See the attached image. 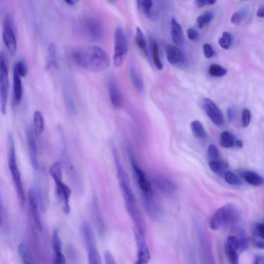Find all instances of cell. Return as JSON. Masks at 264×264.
<instances>
[{
    "label": "cell",
    "mask_w": 264,
    "mask_h": 264,
    "mask_svg": "<svg viewBox=\"0 0 264 264\" xmlns=\"http://www.w3.org/2000/svg\"><path fill=\"white\" fill-rule=\"evenodd\" d=\"M202 103L205 112L213 123L218 126L223 125L224 115L217 105L208 98L203 99Z\"/></svg>",
    "instance_id": "8fae6325"
},
{
    "label": "cell",
    "mask_w": 264,
    "mask_h": 264,
    "mask_svg": "<svg viewBox=\"0 0 264 264\" xmlns=\"http://www.w3.org/2000/svg\"><path fill=\"white\" fill-rule=\"evenodd\" d=\"M214 17V14L211 11H207L198 16L196 18V24L200 29L209 25Z\"/></svg>",
    "instance_id": "f546056e"
},
{
    "label": "cell",
    "mask_w": 264,
    "mask_h": 264,
    "mask_svg": "<svg viewBox=\"0 0 264 264\" xmlns=\"http://www.w3.org/2000/svg\"><path fill=\"white\" fill-rule=\"evenodd\" d=\"M136 41L139 48L146 56H148L147 43L145 36L144 33L139 27H137V28Z\"/></svg>",
    "instance_id": "4dcf8cb0"
},
{
    "label": "cell",
    "mask_w": 264,
    "mask_h": 264,
    "mask_svg": "<svg viewBox=\"0 0 264 264\" xmlns=\"http://www.w3.org/2000/svg\"><path fill=\"white\" fill-rule=\"evenodd\" d=\"M27 137L31 164L33 167L37 169L38 167L37 146L32 131L29 129H27Z\"/></svg>",
    "instance_id": "44dd1931"
},
{
    "label": "cell",
    "mask_w": 264,
    "mask_h": 264,
    "mask_svg": "<svg viewBox=\"0 0 264 264\" xmlns=\"http://www.w3.org/2000/svg\"><path fill=\"white\" fill-rule=\"evenodd\" d=\"M166 56L168 62L172 65H182L185 60L182 52L173 45H168L166 49Z\"/></svg>",
    "instance_id": "d6986e66"
},
{
    "label": "cell",
    "mask_w": 264,
    "mask_h": 264,
    "mask_svg": "<svg viewBox=\"0 0 264 264\" xmlns=\"http://www.w3.org/2000/svg\"><path fill=\"white\" fill-rule=\"evenodd\" d=\"M50 173L55 183L62 181V169L59 162H55L51 166Z\"/></svg>",
    "instance_id": "d590c367"
},
{
    "label": "cell",
    "mask_w": 264,
    "mask_h": 264,
    "mask_svg": "<svg viewBox=\"0 0 264 264\" xmlns=\"http://www.w3.org/2000/svg\"><path fill=\"white\" fill-rule=\"evenodd\" d=\"M208 157L210 161L219 160L220 153L217 148L211 144L208 148Z\"/></svg>",
    "instance_id": "b9f144b4"
},
{
    "label": "cell",
    "mask_w": 264,
    "mask_h": 264,
    "mask_svg": "<svg viewBox=\"0 0 264 264\" xmlns=\"http://www.w3.org/2000/svg\"><path fill=\"white\" fill-rule=\"evenodd\" d=\"M209 166L215 173L222 178L224 177L225 174L228 171L227 164L221 160L210 161Z\"/></svg>",
    "instance_id": "4316f807"
},
{
    "label": "cell",
    "mask_w": 264,
    "mask_h": 264,
    "mask_svg": "<svg viewBox=\"0 0 264 264\" xmlns=\"http://www.w3.org/2000/svg\"><path fill=\"white\" fill-rule=\"evenodd\" d=\"M3 38L6 45L11 55H15L17 51V42L11 16L7 14L5 17L3 28Z\"/></svg>",
    "instance_id": "9c48e42d"
},
{
    "label": "cell",
    "mask_w": 264,
    "mask_h": 264,
    "mask_svg": "<svg viewBox=\"0 0 264 264\" xmlns=\"http://www.w3.org/2000/svg\"><path fill=\"white\" fill-rule=\"evenodd\" d=\"M8 147L9 169L13 179L19 202L21 206H24L26 203L25 192L17 164L15 145L11 134L8 135Z\"/></svg>",
    "instance_id": "277c9868"
},
{
    "label": "cell",
    "mask_w": 264,
    "mask_h": 264,
    "mask_svg": "<svg viewBox=\"0 0 264 264\" xmlns=\"http://www.w3.org/2000/svg\"><path fill=\"white\" fill-rule=\"evenodd\" d=\"M225 251L230 264H239L240 251L237 242L233 235H229L227 239Z\"/></svg>",
    "instance_id": "5bb4252c"
},
{
    "label": "cell",
    "mask_w": 264,
    "mask_h": 264,
    "mask_svg": "<svg viewBox=\"0 0 264 264\" xmlns=\"http://www.w3.org/2000/svg\"><path fill=\"white\" fill-rule=\"evenodd\" d=\"M231 235L236 239L240 253L245 251L249 247V239L244 230L236 225L230 228Z\"/></svg>",
    "instance_id": "e0dca14e"
},
{
    "label": "cell",
    "mask_w": 264,
    "mask_h": 264,
    "mask_svg": "<svg viewBox=\"0 0 264 264\" xmlns=\"http://www.w3.org/2000/svg\"><path fill=\"white\" fill-rule=\"evenodd\" d=\"M254 264H264L263 257L262 255H258L255 257Z\"/></svg>",
    "instance_id": "f907efd6"
},
{
    "label": "cell",
    "mask_w": 264,
    "mask_h": 264,
    "mask_svg": "<svg viewBox=\"0 0 264 264\" xmlns=\"http://www.w3.org/2000/svg\"><path fill=\"white\" fill-rule=\"evenodd\" d=\"M156 184L161 190L166 192H173L175 187L174 185L170 181L163 178H157L156 180Z\"/></svg>",
    "instance_id": "e575fe53"
},
{
    "label": "cell",
    "mask_w": 264,
    "mask_h": 264,
    "mask_svg": "<svg viewBox=\"0 0 264 264\" xmlns=\"http://www.w3.org/2000/svg\"><path fill=\"white\" fill-rule=\"evenodd\" d=\"M235 137L229 131H224L221 136V145L222 147L230 148L235 146Z\"/></svg>",
    "instance_id": "1f68e13d"
},
{
    "label": "cell",
    "mask_w": 264,
    "mask_h": 264,
    "mask_svg": "<svg viewBox=\"0 0 264 264\" xmlns=\"http://www.w3.org/2000/svg\"><path fill=\"white\" fill-rule=\"evenodd\" d=\"M14 68L16 70L20 77H25L27 75L28 66L24 61L20 60L16 62L14 65Z\"/></svg>",
    "instance_id": "60d3db41"
},
{
    "label": "cell",
    "mask_w": 264,
    "mask_h": 264,
    "mask_svg": "<svg viewBox=\"0 0 264 264\" xmlns=\"http://www.w3.org/2000/svg\"><path fill=\"white\" fill-rule=\"evenodd\" d=\"M204 51L205 56L207 58H210L215 55V51L212 46L209 43H206L204 45Z\"/></svg>",
    "instance_id": "bcb514c9"
},
{
    "label": "cell",
    "mask_w": 264,
    "mask_h": 264,
    "mask_svg": "<svg viewBox=\"0 0 264 264\" xmlns=\"http://www.w3.org/2000/svg\"><path fill=\"white\" fill-rule=\"evenodd\" d=\"M171 26V35L173 41L177 45H182L184 42V35L181 25L177 20L172 18Z\"/></svg>",
    "instance_id": "7402d4cb"
},
{
    "label": "cell",
    "mask_w": 264,
    "mask_h": 264,
    "mask_svg": "<svg viewBox=\"0 0 264 264\" xmlns=\"http://www.w3.org/2000/svg\"><path fill=\"white\" fill-rule=\"evenodd\" d=\"M190 128L195 138L202 140H206L208 138L207 131L200 121H192L190 124Z\"/></svg>",
    "instance_id": "cb8c5ba5"
},
{
    "label": "cell",
    "mask_w": 264,
    "mask_h": 264,
    "mask_svg": "<svg viewBox=\"0 0 264 264\" xmlns=\"http://www.w3.org/2000/svg\"><path fill=\"white\" fill-rule=\"evenodd\" d=\"M104 258L105 264H116L112 253L109 251H105Z\"/></svg>",
    "instance_id": "7dc6e473"
},
{
    "label": "cell",
    "mask_w": 264,
    "mask_h": 264,
    "mask_svg": "<svg viewBox=\"0 0 264 264\" xmlns=\"http://www.w3.org/2000/svg\"><path fill=\"white\" fill-rule=\"evenodd\" d=\"M219 44L221 47L228 50L230 48L232 44V36L227 32H224L223 33L222 37L219 39Z\"/></svg>",
    "instance_id": "ab89813d"
},
{
    "label": "cell",
    "mask_w": 264,
    "mask_h": 264,
    "mask_svg": "<svg viewBox=\"0 0 264 264\" xmlns=\"http://www.w3.org/2000/svg\"><path fill=\"white\" fill-rule=\"evenodd\" d=\"M137 5L139 10L147 17H152L153 2L151 0H139Z\"/></svg>",
    "instance_id": "d6a6232c"
},
{
    "label": "cell",
    "mask_w": 264,
    "mask_h": 264,
    "mask_svg": "<svg viewBox=\"0 0 264 264\" xmlns=\"http://www.w3.org/2000/svg\"><path fill=\"white\" fill-rule=\"evenodd\" d=\"M33 125L35 135L39 137L43 131L44 119L42 114L38 111L34 113Z\"/></svg>",
    "instance_id": "f1b7e54d"
},
{
    "label": "cell",
    "mask_w": 264,
    "mask_h": 264,
    "mask_svg": "<svg viewBox=\"0 0 264 264\" xmlns=\"http://www.w3.org/2000/svg\"><path fill=\"white\" fill-rule=\"evenodd\" d=\"M227 114L229 121H233L235 118V112L234 109L232 107H229L228 108Z\"/></svg>",
    "instance_id": "681fc988"
},
{
    "label": "cell",
    "mask_w": 264,
    "mask_h": 264,
    "mask_svg": "<svg viewBox=\"0 0 264 264\" xmlns=\"http://www.w3.org/2000/svg\"><path fill=\"white\" fill-rule=\"evenodd\" d=\"M3 224V214H2V208H1V204H0V226Z\"/></svg>",
    "instance_id": "11a10c76"
},
{
    "label": "cell",
    "mask_w": 264,
    "mask_h": 264,
    "mask_svg": "<svg viewBox=\"0 0 264 264\" xmlns=\"http://www.w3.org/2000/svg\"><path fill=\"white\" fill-rule=\"evenodd\" d=\"M130 79L134 86L140 92H142L144 89V84L142 80L138 75L135 68L131 65L129 70Z\"/></svg>",
    "instance_id": "836d02e7"
},
{
    "label": "cell",
    "mask_w": 264,
    "mask_h": 264,
    "mask_svg": "<svg viewBox=\"0 0 264 264\" xmlns=\"http://www.w3.org/2000/svg\"><path fill=\"white\" fill-rule=\"evenodd\" d=\"M150 42L154 63L159 70L163 69V64L161 60L158 43L155 38H150Z\"/></svg>",
    "instance_id": "d4e9b609"
},
{
    "label": "cell",
    "mask_w": 264,
    "mask_h": 264,
    "mask_svg": "<svg viewBox=\"0 0 264 264\" xmlns=\"http://www.w3.org/2000/svg\"><path fill=\"white\" fill-rule=\"evenodd\" d=\"M64 3L69 6H73L76 4L77 2L75 1V0H66V1H64Z\"/></svg>",
    "instance_id": "f5cc1de1"
},
{
    "label": "cell",
    "mask_w": 264,
    "mask_h": 264,
    "mask_svg": "<svg viewBox=\"0 0 264 264\" xmlns=\"http://www.w3.org/2000/svg\"><path fill=\"white\" fill-rule=\"evenodd\" d=\"M128 50V40L121 27H118L115 32V47L113 63L115 68L123 64Z\"/></svg>",
    "instance_id": "8992f818"
},
{
    "label": "cell",
    "mask_w": 264,
    "mask_h": 264,
    "mask_svg": "<svg viewBox=\"0 0 264 264\" xmlns=\"http://www.w3.org/2000/svg\"><path fill=\"white\" fill-rule=\"evenodd\" d=\"M264 226L262 223H255L252 226L251 241L253 246L259 249H263Z\"/></svg>",
    "instance_id": "ac0fdd59"
},
{
    "label": "cell",
    "mask_w": 264,
    "mask_h": 264,
    "mask_svg": "<svg viewBox=\"0 0 264 264\" xmlns=\"http://www.w3.org/2000/svg\"><path fill=\"white\" fill-rule=\"evenodd\" d=\"M29 208L35 225L39 231L42 230V223L38 207L37 200L33 189L28 192Z\"/></svg>",
    "instance_id": "2e32d148"
},
{
    "label": "cell",
    "mask_w": 264,
    "mask_h": 264,
    "mask_svg": "<svg viewBox=\"0 0 264 264\" xmlns=\"http://www.w3.org/2000/svg\"><path fill=\"white\" fill-rule=\"evenodd\" d=\"M235 146L238 148H242L244 146L243 142L241 140H236Z\"/></svg>",
    "instance_id": "db71d44e"
},
{
    "label": "cell",
    "mask_w": 264,
    "mask_h": 264,
    "mask_svg": "<svg viewBox=\"0 0 264 264\" xmlns=\"http://www.w3.org/2000/svg\"><path fill=\"white\" fill-rule=\"evenodd\" d=\"M8 68L4 52L0 53V111L3 115L7 112L8 97Z\"/></svg>",
    "instance_id": "52a82bcc"
},
{
    "label": "cell",
    "mask_w": 264,
    "mask_h": 264,
    "mask_svg": "<svg viewBox=\"0 0 264 264\" xmlns=\"http://www.w3.org/2000/svg\"><path fill=\"white\" fill-rule=\"evenodd\" d=\"M251 112L248 108L243 109V113H242V125L244 127H246L249 126L251 121Z\"/></svg>",
    "instance_id": "7bdbcfd3"
},
{
    "label": "cell",
    "mask_w": 264,
    "mask_h": 264,
    "mask_svg": "<svg viewBox=\"0 0 264 264\" xmlns=\"http://www.w3.org/2000/svg\"><path fill=\"white\" fill-rule=\"evenodd\" d=\"M14 102L15 105H19L23 98V89L21 77L14 68Z\"/></svg>",
    "instance_id": "603a6c76"
},
{
    "label": "cell",
    "mask_w": 264,
    "mask_h": 264,
    "mask_svg": "<svg viewBox=\"0 0 264 264\" xmlns=\"http://www.w3.org/2000/svg\"><path fill=\"white\" fill-rule=\"evenodd\" d=\"M127 151L145 209L151 217L155 216L159 213V210L154 200L153 191L151 184L147 178L143 170L137 164L134 153H132L130 148H128Z\"/></svg>",
    "instance_id": "7a4b0ae2"
},
{
    "label": "cell",
    "mask_w": 264,
    "mask_h": 264,
    "mask_svg": "<svg viewBox=\"0 0 264 264\" xmlns=\"http://www.w3.org/2000/svg\"><path fill=\"white\" fill-rule=\"evenodd\" d=\"M188 38L191 41H197L200 38V32L196 29L190 28L187 31Z\"/></svg>",
    "instance_id": "f6af8a7d"
},
{
    "label": "cell",
    "mask_w": 264,
    "mask_h": 264,
    "mask_svg": "<svg viewBox=\"0 0 264 264\" xmlns=\"http://www.w3.org/2000/svg\"><path fill=\"white\" fill-rule=\"evenodd\" d=\"M18 252L23 264H33L26 245L21 243L18 247Z\"/></svg>",
    "instance_id": "74e56055"
},
{
    "label": "cell",
    "mask_w": 264,
    "mask_h": 264,
    "mask_svg": "<svg viewBox=\"0 0 264 264\" xmlns=\"http://www.w3.org/2000/svg\"><path fill=\"white\" fill-rule=\"evenodd\" d=\"M81 230L87 250L88 264H102L95 235L90 224L87 222H84Z\"/></svg>",
    "instance_id": "5b68a950"
},
{
    "label": "cell",
    "mask_w": 264,
    "mask_h": 264,
    "mask_svg": "<svg viewBox=\"0 0 264 264\" xmlns=\"http://www.w3.org/2000/svg\"><path fill=\"white\" fill-rule=\"evenodd\" d=\"M201 252L204 264H215L210 241L201 229L200 231Z\"/></svg>",
    "instance_id": "4fadbf2b"
},
{
    "label": "cell",
    "mask_w": 264,
    "mask_h": 264,
    "mask_svg": "<svg viewBox=\"0 0 264 264\" xmlns=\"http://www.w3.org/2000/svg\"><path fill=\"white\" fill-rule=\"evenodd\" d=\"M257 16L259 17L263 18V7L261 6L260 7L257 12Z\"/></svg>",
    "instance_id": "816d5d0a"
},
{
    "label": "cell",
    "mask_w": 264,
    "mask_h": 264,
    "mask_svg": "<svg viewBox=\"0 0 264 264\" xmlns=\"http://www.w3.org/2000/svg\"><path fill=\"white\" fill-rule=\"evenodd\" d=\"M52 240L54 251L53 264H67L65 258L62 251L61 241L57 229H55L53 231Z\"/></svg>",
    "instance_id": "9a60e30c"
},
{
    "label": "cell",
    "mask_w": 264,
    "mask_h": 264,
    "mask_svg": "<svg viewBox=\"0 0 264 264\" xmlns=\"http://www.w3.org/2000/svg\"><path fill=\"white\" fill-rule=\"evenodd\" d=\"M224 178L230 185L239 186L243 184L238 176L231 171H227L225 174Z\"/></svg>",
    "instance_id": "f35d334b"
},
{
    "label": "cell",
    "mask_w": 264,
    "mask_h": 264,
    "mask_svg": "<svg viewBox=\"0 0 264 264\" xmlns=\"http://www.w3.org/2000/svg\"><path fill=\"white\" fill-rule=\"evenodd\" d=\"M80 25L82 33L87 38L95 41L101 38L102 28L96 19L91 17H84L81 20Z\"/></svg>",
    "instance_id": "ba28073f"
},
{
    "label": "cell",
    "mask_w": 264,
    "mask_h": 264,
    "mask_svg": "<svg viewBox=\"0 0 264 264\" xmlns=\"http://www.w3.org/2000/svg\"><path fill=\"white\" fill-rule=\"evenodd\" d=\"M56 193L63 204V210L66 214L71 212L70 198L72 189L62 181L55 183Z\"/></svg>",
    "instance_id": "7c38bea8"
},
{
    "label": "cell",
    "mask_w": 264,
    "mask_h": 264,
    "mask_svg": "<svg viewBox=\"0 0 264 264\" xmlns=\"http://www.w3.org/2000/svg\"><path fill=\"white\" fill-rule=\"evenodd\" d=\"M240 218L238 208L233 204H229L218 209L213 215L210 226L212 230L217 231L224 227H232L237 225Z\"/></svg>",
    "instance_id": "3957f363"
},
{
    "label": "cell",
    "mask_w": 264,
    "mask_h": 264,
    "mask_svg": "<svg viewBox=\"0 0 264 264\" xmlns=\"http://www.w3.org/2000/svg\"><path fill=\"white\" fill-rule=\"evenodd\" d=\"M244 16L243 12L238 11L234 13L231 19V23L234 25L239 24L243 20Z\"/></svg>",
    "instance_id": "ee69618b"
},
{
    "label": "cell",
    "mask_w": 264,
    "mask_h": 264,
    "mask_svg": "<svg viewBox=\"0 0 264 264\" xmlns=\"http://www.w3.org/2000/svg\"><path fill=\"white\" fill-rule=\"evenodd\" d=\"M243 177L247 183L254 186H260L263 182L261 176L253 171H246L244 172Z\"/></svg>",
    "instance_id": "484cf974"
},
{
    "label": "cell",
    "mask_w": 264,
    "mask_h": 264,
    "mask_svg": "<svg viewBox=\"0 0 264 264\" xmlns=\"http://www.w3.org/2000/svg\"><path fill=\"white\" fill-rule=\"evenodd\" d=\"M138 249V259L135 264H148L151 255L145 237V233L134 229Z\"/></svg>",
    "instance_id": "30bf717a"
},
{
    "label": "cell",
    "mask_w": 264,
    "mask_h": 264,
    "mask_svg": "<svg viewBox=\"0 0 264 264\" xmlns=\"http://www.w3.org/2000/svg\"><path fill=\"white\" fill-rule=\"evenodd\" d=\"M75 61L87 70L101 72L109 68L110 59L107 53L97 46H91L73 53Z\"/></svg>",
    "instance_id": "6da1fadb"
},
{
    "label": "cell",
    "mask_w": 264,
    "mask_h": 264,
    "mask_svg": "<svg viewBox=\"0 0 264 264\" xmlns=\"http://www.w3.org/2000/svg\"><path fill=\"white\" fill-rule=\"evenodd\" d=\"M110 100L116 108H120L122 104V98L119 88L114 81H110L108 84Z\"/></svg>",
    "instance_id": "ffe728a7"
},
{
    "label": "cell",
    "mask_w": 264,
    "mask_h": 264,
    "mask_svg": "<svg viewBox=\"0 0 264 264\" xmlns=\"http://www.w3.org/2000/svg\"><path fill=\"white\" fill-rule=\"evenodd\" d=\"M216 3V1H214V0H202V1H198L197 0V1L194 2L198 8H202L206 6H212L215 4Z\"/></svg>",
    "instance_id": "c3c4849f"
},
{
    "label": "cell",
    "mask_w": 264,
    "mask_h": 264,
    "mask_svg": "<svg viewBox=\"0 0 264 264\" xmlns=\"http://www.w3.org/2000/svg\"><path fill=\"white\" fill-rule=\"evenodd\" d=\"M209 73L213 77L219 78L226 75L227 70L221 65L213 63L210 66Z\"/></svg>",
    "instance_id": "8d00e7d4"
},
{
    "label": "cell",
    "mask_w": 264,
    "mask_h": 264,
    "mask_svg": "<svg viewBox=\"0 0 264 264\" xmlns=\"http://www.w3.org/2000/svg\"><path fill=\"white\" fill-rule=\"evenodd\" d=\"M47 63L50 68H56L58 65L56 47L53 43L49 45L48 49Z\"/></svg>",
    "instance_id": "83f0119b"
}]
</instances>
